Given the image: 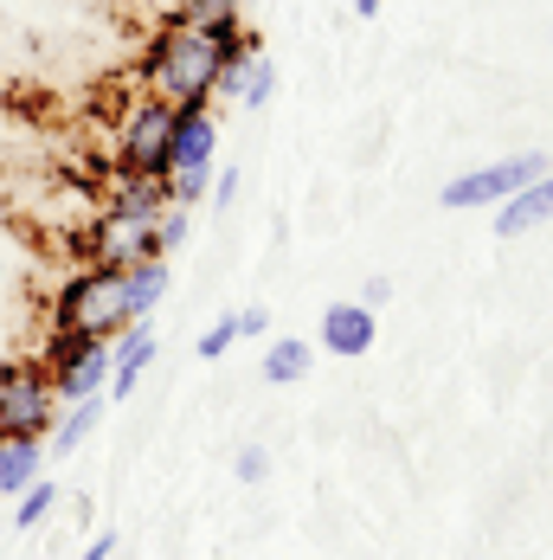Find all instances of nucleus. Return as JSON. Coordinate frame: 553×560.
<instances>
[{
    "label": "nucleus",
    "mask_w": 553,
    "mask_h": 560,
    "mask_svg": "<svg viewBox=\"0 0 553 560\" xmlns=\"http://www.w3.org/2000/svg\"><path fill=\"white\" fill-rule=\"evenodd\" d=\"M110 548H116L110 535H97V541H91V548H84V555H78V560H110Z\"/></svg>",
    "instance_id": "nucleus-24"
},
{
    "label": "nucleus",
    "mask_w": 553,
    "mask_h": 560,
    "mask_svg": "<svg viewBox=\"0 0 553 560\" xmlns=\"http://www.w3.org/2000/svg\"><path fill=\"white\" fill-rule=\"evenodd\" d=\"M354 13H361V20H374V13H380V0H354Z\"/></svg>",
    "instance_id": "nucleus-25"
},
{
    "label": "nucleus",
    "mask_w": 553,
    "mask_h": 560,
    "mask_svg": "<svg viewBox=\"0 0 553 560\" xmlns=\"http://www.w3.org/2000/svg\"><path fill=\"white\" fill-rule=\"evenodd\" d=\"M46 323H52V329H84V336H97V341H116L122 329H129L116 271H104V265H78V271L52 290Z\"/></svg>",
    "instance_id": "nucleus-2"
},
{
    "label": "nucleus",
    "mask_w": 553,
    "mask_h": 560,
    "mask_svg": "<svg viewBox=\"0 0 553 560\" xmlns=\"http://www.w3.org/2000/svg\"><path fill=\"white\" fill-rule=\"evenodd\" d=\"M309 361H316V348H309V341L283 336V341L264 348V381H271V387H290V381H303V374H309Z\"/></svg>",
    "instance_id": "nucleus-14"
},
{
    "label": "nucleus",
    "mask_w": 553,
    "mask_h": 560,
    "mask_svg": "<svg viewBox=\"0 0 553 560\" xmlns=\"http://www.w3.org/2000/svg\"><path fill=\"white\" fill-rule=\"evenodd\" d=\"M167 122H174V104L155 97V91H136L122 104V122L110 136V168H129V174H167L162 155H167Z\"/></svg>",
    "instance_id": "nucleus-5"
},
{
    "label": "nucleus",
    "mask_w": 553,
    "mask_h": 560,
    "mask_svg": "<svg viewBox=\"0 0 553 560\" xmlns=\"http://www.w3.org/2000/svg\"><path fill=\"white\" fill-rule=\"evenodd\" d=\"M39 464H46V439L0 432V503H13L20 490H33L39 483Z\"/></svg>",
    "instance_id": "nucleus-13"
},
{
    "label": "nucleus",
    "mask_w": 553,
    "mask_h": 560,
    "mask_svg": "<svg viewBox=\"0 0 553 560\" xmlns=\"http://www.w3.org/2000/svg\"><path fill=\"white\" fill-rule=\"evenodd\" d=\"M553 220V174H541V180H528L521 194H508L496 213V232L502 238H521V232H534V225Z\"/></svg>",
    "instance_id": "nucleus-12"
},
{
    "label": "nucleus",
    "mask_w": 553,
    "mask_h": 560,
    "mask_svg": "<svg viewBox=\"0 0 553 560\" xmlns=\"http://www.w3.org/2000/svg\"><path fill=\"white\" fill-rule=\"evenodd\" d=\"M322 348L334 361H361L374 348V310L367 303H329L322 310Z\"/></svg>",
    "instance_id": "nucleus-9"
},
{
    "label": "nucleus",
    "mask_w": 553,
    "mask_h": 560,
    "mask_svg": "<svg viewBox=\"0 0 553 560\" xmlns=\"http://www.w3.org/2000/svg\"><path fill=\"white\" fill-rule=\"evenodd\" d=\"M264 464H271L264 445H245L238 457H232V477H238V483H258V477H264Z\"/></svg>",
    "instance_id": "nucleus-20"
},
{
    "label": "nucleus",
    "mask_w": 553,
    "mask_h": 560,
    "mask_svg": "<svg viewBox=\"0 0 553 560\" xmlns=\"http://www.w3.org/2000/svg\"><path fill=\"white\" fill-rule=\"evenodd\" d=\"M52 503H58V490L39 477L33 490H20V497H13V528H39V522L52 515Z\"/></svg>",
    "instance_id": "nucleus-16"
},
{
    "label": "nucleus",
    "mask_w": 553,
    "mask_h": 560,
    "mask_svg": "<svg viewBox=\"0 0 553 560\" xmlns=\"http://www.w3.org/2000/svg\"><path fill=\"white\" fill-rule=\"evenodd\" d=\"M220 84V46L200 26H155L142 39V65H136V91H155L167 104H213Z\"/></svg>",
    "instance_id": "nucleus-1"
},
{
    "label": "nucleus",
    "mask_w": 553,
    "mask_h": 560,
    "mask_svg": "<svg viewBox=\"0 0 553 560\" xmlns=\"http://www.w3.org/2000/svg\"><path fill=\"white\" fill-rule=\"evenodd\" d=\"M84 265H104V271H122L136 258H155V220H136V213H116V207H97L91 220L64 238Z\"/></svg>",
    "instance_id": "nucleus-6"
},
{
    "label": "nucleus",
    "mask_w": 553,
    "mask_h": 560,
    "mask_svg": "<svg viewBox=\"0 0 553 560\" xmlns=\"http://www.w3.org/2000/svg\"><path fill=\"white\" fill-rule=\"evenodd\" d=\"M149 361H155V329L149 323H129L122 336L110 341V399H129V393L142 387V374H149Z\"/></svg>",
    "instance_id": "nucleus-10"
},
{
    "label": "nucleus",
    "mask_w": 553,
    "mask_h": 560,
    "mask_svg": "<svg viewBox=\"0 0 553 560\" xmlns=\"http://www.w3.org/2000/svg\"><path fill=\"white\" fill-rule=\"evenodd\" d=\"M232 341H238V323H232V316H220V323H213V329L200 336V361H220Z\"/></svg>",
    "instance_id": "nucleus-19"
},
{
    "label": "nucleus",
    "mask_w": 553,
    "mask_h": 560,
    "mask_svg": "<svg viewBox=\"0 0 553 560\" xmlns=\"http://www.w3.org/2000/svg\"><path fill=\"white\" fill-rule=\"evenodd\" d=\"M33 361L52 374L58 399H91V393H104V381H110V341L84 336V329H52L46 323V341L33 348Z\"/></svg>",
    "instance_id": "nucleus-3"
},
{
    "label": "nucleus",
    "mask_w": 553,
    "mask_h": 560,
    "mask_svg": "<svg viewBox=\"0 0 553 560\" xmlns=\"http://www.w3.org/2000/svg\"><path fill=\"white\" fill-rule=\"evenodd\" d=\"M232 323H238V336H264V323H271V310H238Z\"/></svg>",
    "instance_id": "nucleus-21"
},
{
    "label": "nucleus",
    "mask_w": 553,
    "mask_h": 560,
    "mask_svg": "<svg viewBox=\"0 0 553 560\" xmlns=\"http://www.w3.org/2000/svg\"><path fill=\"white\" fill-rule=\"evenodd\" d=\"M271 91H276V71H271V58L258 52V58H251V71H245V84H238V104L264 110V104H271Z\"/></svg>",
    "instance_id": "nucleus-17"
},
{
    "label": "nucleus",
    "mask_w": 553,
    "mask_h": 560,
    "mask_svg": "<svg viewBox=\"0 0 553 560\" xmlns=\"http://www.w3.org/2000/svg\"><path fill=\"white\" fill-rule=\"evenodd\" d=\"M541 174H553L548 155H508V162H490V168H476V174H457L444 187V207H502L508 194H521Z\"/></svg>",
    "instance_id": "nucleus-7"
},
{
    "label": "nucleus",
    "mask_w": 553,
    "mask_h": 560,
    "mask_svg": "<svg viewBox=\"0 0 553 560\" xmlns=\"http://www.w3.org/2000/svg\"><path fill=\"white\" fill-rule=\"evenodd\" d=\"M187 213H193V207H167L162 220H155V258H167V252L187 238Z\"/></svg>",
    "instance_id": "nucleus-18"
},
{
    "label": "nucleus",
    "mask_w": 553,
    "mask_h": 560,
    "mask_svg": "<svg viewBox=\"0 0 553 560\" xmlns=\"http://www.w3.org/2000/svg\"><path fill=\"white\" fill-rule=\"evenodd\" d=\"M238 200V174H220V187H213V207H232Z\"/></svg>",
    "instance_id": "nucleus-22"
},
{
    "label": "nucleus",
    "mask_w": 553,
    "mask_h": 560,
    "mask_svg": "<svg viewBox=\"0 0 553 560\" xmlns=\"http://www.w3.org/2000/svg\"><path fill=\"white\" fill-rule=\"evenodd\" d=\"M387 296H392V283H387V278H367V310H380Z\"/></svg>",
    "instance_id": "nucleus-23"
},
{
    "label": "nucleus",
    "mask_w": 553,
    "mask_h": 560,
    "mask_svg": "<svg viewBox=\"0 0 553 560\" xmlns=\"http://www.w3.org/2000/svg\"><path fill=\"white\" fill-rule=\"evenodd\" d=\"M116 283H122V316L149 323V310L167 296V258H136V265L116 271Z\"/></svg>",
    "instance_id": "nucleus-11"
},
{
    "label": "nucleus",
    "mask_w": 553,
    "mask_h": 560,
    "mask_svg": "<svg viewBox=\"0 0 553 560\" xmlns=\"http://www.w3.org/2000/svg\"><path fill=\"white\" fill-rule=\"evenodd\" d=\"M213 149H220V122L207 104H174V122H167V174H213Z\"/></svg>",
    "instance_id": "nucleus-8"
},
{
    "label": "nucleus",
    "mask_w": 553,
    "mask_h": 560,
    "mask_svg": "<svg viewBox=\"0 0 553 560\" xmlns=\"http://www.w3.org/2000/svg\"><path fill=\"white\" fill-rule=\"evenodd\" d=\"M58 425V387L52 374L20 354V361H0V432L13 439H46Z\"/></svg>",
    "instance_id": "nucleus-4"
},
{
    "label": "nucleus",
    "mask_w": 553,
    "mask_h": 560,
    "mask_svg": "<svg viewBox=\"0 0 553 560\" xmlns=\"http://www.w3.org/2000/svg\"><path fill=\"white\" fill-rule=\"evenodd\" d=\"M97 419H104V399L91 393V399H71V412H64V425H52L58 439H52V451L58 457H71V451L84 445L91 432H97Z\"/></svg>",
    "instance_id": "nucleus-15"
}]
</instances>
